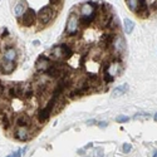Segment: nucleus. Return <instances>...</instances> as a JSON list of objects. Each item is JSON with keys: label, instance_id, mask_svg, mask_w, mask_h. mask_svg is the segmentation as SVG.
Masks as SVG:
<instances>
[{"label": "nucleus", "instance_id": "1", "mask_svg": "<svg viewBox=\"0 0 157 157\" xmlns=\"http://www.w3.org/2000/svg\"><path fill=\"white\" fill-rule=\"evenodd\" d=\"M97 11V5L94 4L93 1H88V3H84L80 5V18L79 23L80 24H89L91 22L94 20V18H96V13Z\"/></svg>", "mask_w": 157, "mask_h": 157}, {"label": "nucleus", "instance_id": "2", "mask_svg": "<svg viewBox=\"0 0 157 157\" xmlns=\"http://www.w3.org/2000/svg\"><path fill=\"white\" fill-rule=\"evenodd\" d=\"M52 55H53L55 59H62V58L69 59L70 57H73V53L67 44H60L52 50Z\"/></svg>", "mask_w": 157, "mask_h": 157}, {"label": "nucleus", "instance_id": "3", "mask_svg": "<svg viewBox=\"0 0 157 157\" xmlns=\"http://www.w3.org/2000/svg\"><path fill=\"white\" fill-rule=\"evenodd\" d=\"M79 18L77 16V14L72 13L68 18V20H67V34L68 35H74L78 33V28H79Z\"/></svg>", "mask_w": 157, "mask_h": 157}, {"label": "nucleus", "instance_id": "4", "mask_svg": "<svg viewBox=\"0 0 157 157\" xmlns=\"http://www.w3.org/2000/svg\"><path fill=\"white\" fill-rule=\"evenodd\" d=\"M57 11L54 10L53 8L50 6H44L43 9H40L39 14H38V18H39L40 23H43V24H48L49 22H52L55 16Z\"/></svg>", "mask_w": 157, "mask_h": 157}, {"label": "nucleus", "instance_id": "5", "mask_svg": "<svg viewBox=\"0 0 157 157\" xmlns=\"http://www.w3.org/2000/svg\"><path fill=\"white\" fill-rule=\"evenodd\" d=\"M53 64H54L53 62H52L50 59H48L47 57H39V59L37 60L35 68H37L38 72H40V73L45 72L47 73L52 68V65H53Z\"/></svg>", "mask_w": 157, "mask_h": 157}, {"label": "nucleus", "instance_id": "6", "mask_svg": "<svg viewBox=\"0 0 157 157\" xmlns=\"http://www.w3.org/2000/svg\"><path fill=\"white\" fill-rule=\"evenodd\" d=\"M35 18H37V13L33 9H27V11L23 15V24L27 27H30L35 23Z\"/></svg>", "mask_w": 157, "mask_h": 157}, {"label": "nucleus", "instance_id": "7", "mask_svg": "<svg viewBox=\"0 0 157 157\" xmlns=\"http://www.w3.org/2000/svg\"><path fill=\"white\" fill-rule=\"evenodd\" d=\"M33 96V85L32 83H20V94L19 97L30 98Z\"/></svg>", "mask_w": 157, "mask_h": 157}, {"label": "nucleus", "instance_id": "8", "mask_svg": "<svg viewBox=\"0 0 157 157\" xmlns=\"http://www.w3.org/2000/svg\"><path fill=\"white\" fill-rule=\"evenodd\" d=\"M16 64L14 63V62H9V60H3V63L0 64V69H1L3 73L5 74H10L14 72V69H15Z\"/></svg>", "mask_w": 157, "mask_h": 157}, {"label": "nucleus", "instance_id": "9", "mask_svg": "<svg viewBox=\"0 0 157 157\" xmlns=\"http://www.w3.org/2000/svg\"><path fill=\"white\" fill-rule=\"evenodd\" d=\"M15 138H18L19 141H27L29 138V131H28L27 127H19L15 131Z\"/></svg>", "mask_w": 157, "mask_h": 157}, {"label": "nucleus", "instance_id": "10", "mask_svg": "<svg viewBox=\"0 0 157 157\" xmlns=\"http://www.w3.org/2000/svg\"><path fill=\"white\" fill-rule=\"evenodd\" d=\"M0 122L4 128H9L10 127V123H11V115L10 112H6V111H1V116H0Z\"/></svg>", "mask_w": 157, "mask_h": 157}, {"label": "nucleus", "instance_id": "11", "mask_svg": "<svg viewBox=\"0 0 157 157\" xmlns=\"http://www.w3.org/2000/svg\"><path fill=\"white\" fill-rule=\"evenodd\" d=\"M113 45H115V49L117 50V53H122L126 48V44H125V40H123L122 37H117L113 39Z\"/></svg>", "mask_w": 157, "mask_h": 157}, {"label": "nucleus", "instance_id": "12", "mask_svg": "<svg viewBox=\"0 0 157 157\" xmlns=\"http://www.w3.org/2000/svg\"><path fill=\"white\" fill-rule=\"evenodd\" d=\"M127 89H128V85H127V83L122 84V85H118L117 88H115V89H113L112 97H113V98H117V97H121V96H123V94H125V93L127 92Z\"/></svg>", "mask_w": 157, "mask_h": 157}, {"label": "nucleus", "instance_id": "13", "mask_svg": "<svg viewBox=\"0 0 157 157\" xmlns=\"http://www.w3.org/2000/svg\"><path fill=\"white\" fill-rule=\"evenodd\" d=\"M29 117H28L27 113H22V115H19L18 118H16V125L18 127H27L29 125Z\"/></svg>", "mask_w": 157, "mask_h": 157}, {"label": "nucleus", "instance_id": "14", "mask_svg": "<svg viewBox=\"0 0 157 157\" xmlns=\"http://www.w3.org/2000/svg\"><path fill=\"white\" fill-rule=\"evenodd\" d=\"M16 59V50L14 48H9L5 50L4 53V60H9V62H14Z\"/></svg>", "mask_w": 157, "mask_h": 157}, {"label": "nucleus", "instance_id": "15", "mask_svg": "<svg viewBox=\"0 0 157 157\" xmlns=\"http://www.w3.org/2000/svg\"><path fill=\"white\" fill-rule=\"evenodd\" d=\"M136 13L138 14V15L143 16V18L148 15V9H147V4H146V1H140V5H138V8H137Z\"/></svg>", "mask_w": 157, "mask_h": 157}, {"label": "nucleus", "instance_id": "16", "mask_svg": "<svg viewBox=\"0 0 157 157\" xmlns=\"http://www.w3.org/2000/svg\"><path fill=\"white\" fill-rule=\"evenodd\" d=\"M133 28H135V23H133L131 19H125V30L127 34H131Z\"/></svg>", "mask_w": 157, "mask_h": 157}, {"label": "nucleus", "instance_id": "17", "mask_svg": "<svg viewBox=\"0 0 157 157\" xmlns=\"http://www.w3.org/2000/svg\"><path fill=\"white\" fill-rule=\"evenodd\" d=\"M24 13H25V6H24V4H23V3L18 4V5L15 6V15H16V18L24 15Z\"/></svg>", "mask_w": 157, "mask_h": 157}, {"label": "nucleus", "instance_id": "18", "mask_svg": "<svg viewBox=\"0 0 157 157\" xmlns=\"http://www.w3.org/2000/svg\"><path fill=\"white\" fill-rule=\"evenodd\" d=\"M126 3H127V5L130 6L131 10H133V11H136L137 8L140 5V1H137V0H127Z\"/></svg>", "mask_w": 157, "mask_h": 157}, {"label": "nucleus", "instance_id": "19", "mask_svg": "<svg viewBox=\"0 0 157 157\" xmlns=\"http://www.w3.org/2000/svg\"><path fill=\"white\" fill-rule=\"evenodd\" d=\"M116 121H117L118 123H125V122H128V121H130V118H128L127 116H123V115H120V116H117V118H116Z\"/></svg>", "mask_w": 157, "mask_h": 157}, {"label": "nucleus", "instance_id": "20", "mask_svg": "<svg viewBox=\"0 0 157 157\" xmlns=\"http://www.w3.org/2000/svg\"><path fill=\"white\" fill-rule=\"evenodd\" d=\"M131 148H132L131 143H125V145H123V152H125V153H128V152L131 151Z\"/></svg>", "mask_w": 157, "mask_h": 157}, {"label": "nucleus", "instance_id": "21", "mask_svg": "<svg viewBox=\"0 0 157 157\" xmlns=\"http://www.w3.org/2000/svg\"><path fill=\"white\" fill-rule=\"evenodd\" d=\"M8 157H22V150H18L16 152H14L13 155H9Z\"/></svg>", "mask_w": 157, "mask_h": 157}, {"label": "nucleus", "instance_id": "22", "mask_svg": "<svg viewBox=\"0 0 157 157\" xmlns=\"http://www.w3.org/2000/svg\"><path fill=\"white\" fill-rule=\"evenodd\" d=\"M4 91H5V85L3 84V82H0V96L4 94Z\"/></svg>", "mask_w": 157, "mask_h": 157}, {"label": "nucleus", "instance_id": "23", "mask_svg": "<svg viewBox=\"0 0 157 157\" xmlns=\"http://www.w3.org/2000/svg\"><path fill=\"white\" fill-rule=\"evenodd\" d=\"M107 125H108V122H106V121H102V122H99V123H98V126H99V127H102V128L107 127Z\"/></svg>", "mask_w": 157, "mask_h": 157}, {"label": "nucleus", "instance_id": "24", "mask_svg": "<svg viewBox=\"0 0 157 157\" xmlns=\"http://www.w3.org/2000/svg\"><path fill=\"white\" fill-rule=\"evenodd\" d=\"M9 33H8V29H4V32H3V37H5V35H8Z\"/></svg>", "mask_w": 157, "mask_h": 157}, {"label": "nucleus", "instance_id": "25", "mask_svg": "<svg viewBox=\"0 0 157 157\" xmlns=\"http://www.w3.org/2000/svg\"><path fill=\"white\" fill-rule=\"evenodd\" d=\"M94 122H96V121H93V120H91V121H87V125H93Z\"/></svg>", "mask_w": 157, "mask_h": 157}, {"label": "nucleus", "instance_id": "26", "mask_svg": "<svg viewBox=\"0 0 157 157\" xmlns=\"http://www.w3.org/2000/svg\"><path fill=\"white\" fill-rule=\"evenodd\" d=\"M153 118H155V121H157V113H155V116H153Z\"/></svg>", "mask_w": 157, "mask_h": 157}, {"label": "nucleus", "instance_id": "27", "mask_svg": "<svg viewBox=\"0 0 157 157\" xmlns=\"http://www.w3.org/2000/svg\"><path fill=\"white\" fill-rule=\"evenodd\" d=\"M153 157H157V152H155V153H153Z\"/></svg>", "mask_w": 157, "mask_h": 157}]
</instances>
